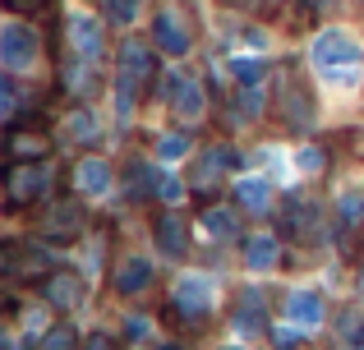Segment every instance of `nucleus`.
<instances>
[{
  "instance_id": "nucleus-1",
  "label": "nucleus",
  "mask_w": 364,
  "mask_h": 350,
  "mask_svg": "<svg viewBox=\"0 0 364 350\" xmlns=\"http://www.w3.org/2000/svg\"><path fill=\"white\" fill-rule=\"evenodd\" d=\"M272 116L282 129H291V134H304V129L314 125V97L309 88H304L300 70H295L291 60L277 65V97H272Z\"/></svg>"
},
{
  "instance_id": "nucleus-2",
  "label": "nucleus",
  "mask_w": 364,
  "mask_h": 350,
  "mask_svg": "<svg viewBox=\"0 0 364 350\" xmlns=\"http://www.w3.org/2000/svg\"><path fill=\"white\" fill-rule=\"evenodd\" d=\"M314 65H318L328 79H355V65H360V46L350 42V33H337V28H328V33L314 42Z\"/></svg>"
},
{
  "instance_id": "nucleus-3",
  "label": "nucleus",
  "mask_w": 364,
  "mask_h": 350,
  "mask_svg": "<svg viewBox=\"0 0 364 350\" xmlns=\"http://www.w3.org/2000/svg\"><path fill=\"white\" fill-rule=\"evenodd\" d=\"M171 318L180 327H189V332H198L213 318V286L203 277H185L176 286V300H171Z\"/></svg>"
},
{
  "instance_id": "nucleus-4",
  "label": "nucleus",
  "mask_w": 364,
  "mask_h": 350,
  "mask_svg": "<svg viewBox=\"0 0 364 350\" xmlns=\"http://www.w3.org/2000/svg\"><path fill=\"white\" fill-rule=\"evenodd\" d=\"M46 189H51V166H46V162H14L5 171V198H9V207L37 203V198H46Z\"/></svg>"
},
{
  "instance_id": "nucleus-5",
  "label": "nucleus",
  "mask_w": 364,
  "mask_h": 350,
  "mask_svg": "<svg viewBox=\"0 0 364 350\" xmlns=\"http://www.w3.org/2000/svg\"><path fill=\"white\" fill-rule=\"evenodd\" d=\"M79 231H83V207H79V198H55V203L46 207V217H42V240L74 244V240H79Z\"/></svg>"
},
{
  "instance_id": "nucleus-6",
  "label": "nucleus",
  "mask_w": 364,
  "mask_h": 350,
  "mask_svg": "<svg viewBox=\"0 0 364 350\" xmlns=\"http://www.w3.org/2000/svg\"><path fill=\"white\" fill-rule=\"evenodd\" d=\"M282 231L286 235H295V240H304V244H318L323 240V217H318V207H314V198H286L282 203Z\"/></svg>"
},
{
  "instance_id": "nucleus-7",
  "label": "nucleus",
  "mask_w": 364,
  "mask_h": 350,
  "mask_svg": "<svg viewBox=\"0 0 364 350\" xmlns=\"http://www.w3.org/2000/svg\"><path fill=\"white\" fill-rule=\"evenodd\" d=\"M231 166H240V153H235V148H226V143L208 148L203 162H198V171L189 175V189H194V194H213V189H217V175L231 171Z\"/></svg>"
},
{
  "instance_id": "nucleus-8",
  "label": "nucleus",
  "mask_w": 364,
  "mask_h": 350,
  "mask_svg": "<svg viewBox=\"0 0 364 350\" xmlns=\"http://www.w3.org/2000/svg\"><path fill=\"white\" fill-rule=\"evenodd\" d=\"M33 55H37V33L33 28H23V23L0 28V60H5L9 70H28Z\"/></svg>"
},
{
  "instance_id": "nucleus-9",
  "label": "nucleus",
  "mask_w": 364,
  "mask_h": 350,
  "mask_svg": "<svg viewBox=\"0 0 364 350\" xmlns=\"http://www.w3.org/2000/svg\"><path fill=\"white\" fill-rule=\"evenodd\" d=\"M161 97L171 102L176 120H198L203 116V88H198L194 79H185V74H171L166 88H161Z\"/></svg>"
},
{
  "instance_id": "nucleus-10",
  "label": "nucleus",
  "mask_w": 364,
  "mask_h": 350,
  "mask_svg": "<svg viewBox=\"0 0 364 350\" xmlns=\"http://www.w3.org/2000/svg\"><path fill=\"white\" fill-rule=\"evenodd\" d=\"M70 46L74 55H79L83 65H97L102 51H107V42H102V23L88 14H70Z\"/></svg>"
},
{
  "instance_id": "nucleus-11",
  "label": "nucleus",
  "mask_w": 364,
  "mask_h": 350,
  "mask_svg": "<svg viewBox=\"0 0 364 350\" xmlns=\"http://www.w3.org/2000/svg\"><path fill=\"white\" fill-rule=\"evenodd\" d=\"M42 295L51 300V309H79V300H83V281H79V272H51V277L42 281Z\"/></svg>"
},
{
  "instance_id": "nucleus-12",
  "label": "nucleus",
  "mask_w": 364,
  "mask_h": 350,
  "mask_svg": "<svg viewBox=\"0 0 364 350\" xmlns=\"http://www.w3.org/2000/svg\"><path fill=\"white\" fill-rule=\"evenodd\" d=\"M152 42H157L166 55H185L189 51V28L180 23V14H157V23H152Z\"/></svg>"
},
{
  "instance_id": "nucleus-13",
  "label": "nucleus",
  "mask_w": 364,
  "mask_h": 350,
  "mask_svg": "<svg viewBox=\"0 0 364 350\" xmlns=\"http://www.w3.org/2000/svg\"><path fill=\"white\" fill-rule=\"evenodd\" d=\"M120 74H129L139 83H152L157 79V60H152V51L143 42H124L120 46Z\"/></svg>"
},
{
  "instance_id": "nucleus-14",
  "label": "nucleus",
  "mask_w": 364,
  "mask_h": 350,
  "mask_svg": "<svg viewBox=\"0 0 364 350\" xmlns=\"http://www.w3.org/2000/svg\"><path fill=\"white\" fill-rule=\"evenodd\" d=\"M74 189H79V194H107L111 189V162L83 157V162L74 166Z\"/></svg>"
},
{
  "instance_id": "nucleus-15",
  "label": "nucleus",
  "mask_w": 364,
  "mask_h": 350,
  "mask_svg": "<svg viewBox=\"0 0 364 350\" xmlns=\"http://www.w3.org/2000/svg\"><path fill=\"white\" fill-rule=\"evenodd\" d=\"M286 314L300 327H318L323 323V300L314 295V290H291V295H286Z\"/></svg>"
},
{
  "instance_id": "nucleus-16",
  "label": "nucleus",
  "mask_w": 364,
  "mask_h": 350,
  "mask_svg": "<svg viewBox=\"0 0 364 350\" xmlns=\"http://www.w3.org/2000/svg\"><path fill=\"white\" fill-rule=\"evenodd\" d=\"M263 327H267V318H263V295H258V290H245V295H240V309H235V332L263 337Z\"/></svg>"
},
{
  "instance_id": "nucleus-17",
  "label": "nucleus",
  "mask_w": 364,
  "mask_h": 350,
  "mask_svg": "<svg viewBox=\"0 0 364 350\" xmlns=\"http://www.w3.org/2000/svg\"><path fill=\"white\" fill-rule=\"evenodd\" d=\"M157 244H161V253H171V258L185 253V217L180 212H161L157 217Z\"/></svg>"
},
{
  "instance_id": "nucleus-18",
  "label": "nucleus",
  "mask_w": 364,
  "mask_h": 350,
  "mask_svg": "<svg viewBox=\"0 0 364 350\" xmlns=\"http://www.w3.org/2000/svg\"><path fill=\"white\" fill-rule=\"evenodd\" d=\"M5 153L14 157V162H42V157H46V134H28V129H14V134L5 138Z\"/></svg>"
},
{
  "instance_id": "nucleus-19",
  "label": "nucleus",
  "mask_w": 364,
  "mask_h": 350,
  "mask_svg": "<svg viewBox=\"0 0 364 350\" xmlns=\"http://www.w3.org/2000/svg\"><path fill=\"white\" fill-rule=\"evenodd\" d=\"M143 286H152V268L143 258H124L116 268V290L120 295H139Z\"/></svg>"
},
{
  "instance_id": "nucleus-20",
  "label": "nucleus",
  "mask_w": 364,
  "mask_h": 350,
  "mask_svg": "<svg viewBox=\"0 0 364 350\" xmlns=\"http://www.w3.org/2000/svg\"><path fill=\"white\" fill-rule=\"evenodd\" d=\"M245 263H249V272H267L277 263V240L272 235H249L245 240Z\"/></svg>"
},
{
  "instance_id": "nucleus-21",
  "label": "nucleus",
  "mask_w": 364,
  "mask_h": 350,
  "mask_svg": "<svg viewBox=\"0 0 364 350\" xmlns=\"http://www.w3.org/2000/svg\"><path fill=\"white\" fill-rule=\"evenodd\" d=\"M235 198H240L245 212H267V207H272V189H267V180H240V185H235Z\"/></svg>"
},
{
  "instance_id": "nucleus-22",
  "label": "nucleus",
  "mask_w": 364,
  "mask_h": 350,
  "mask_svg": "<svg viewBox=\"0 0 364 350\" xmlns=\"http://www.w3.org/2000/svg\"><path fill=\"white\" fill-rule=\"evenodd\" d=\"M9 272L23 281H37L46 272V253L42 249H14V263H9Z\"/></svg>"
},
{
  "instance_id": "nucleus-23",
  "label": "nucleus",
  "mask_w": 364,
  "mask_h": 350,
  "mask_svg": "<svg viewBox=\"0 0 364 350\" xmlns=\"http://www.w3.org/2000/svg\"><path fill=\"white\" fill-rule=\"evenodd\" d=\"M360 222H364V194H346V198H341V222H337L341 244H350V235H355Z\"/></svg>"
},
{
  "instance_id": "nucleus-24",
  "label": "nucleus",
  "mask_w": 364,
  "mask_h": 350,
  "mask_svg": "<svg viewBox=\"0 0 364 350\" xmlns=\"http://www.w3.org/2000/svg\"><path fill=\"white\" fill-rule=\"evenodd\" d=\"M203 226L213 235H240V212H235V207H208Z\"/></svg>"
},
{
  "instance_id": "nucleus-25",
  "label": "nucleus",
  "mask_w": 364,
  "mask_h": 350,
  "mask_svg": "<svg viewBox=\"0 0 364 350\" xmlns=\"http://www.w3.org/2000/svg\"><path fill=\"white\" fill-rule=\"evenodd\" d=\"M231 74L240 83H249V88H258V83L267 79V70H263V60H231Z\"/></svg>"
},
{
  "instance_id": "nucleus-26",
  "label": "nucleus",
  "mask_w": 364,
  "mask_h": 350,
  "mask_svg": "<svg viewBox=\"0 0 364 350\" xmlns=\"http://www.w3.org/2000/svg\"><path fill=\"white\" fill-rule=\"evenodd\" d=\"M70 138H83V143H97V120L88 111H74L70 116Z\"/></svg>"
},
{
  "instance_id": "nucleus-27",
  "label": "nucleus",
  "mask_w": 364,
  "mask_h": 350,
  "mask_svg": "<svg viewBox=\"0 0 364 350\" xmlns=\"http://www.w3.org/2000/svg\"><path fill=\"white\" fill-rule=\"evenodd\" d=\"M337 332H341V341H346V346H360L364 350V314H346L337 323Z\"/></svg>"
},
{
  "instance_id": "nucleus-28",
  "label": "nucleus",
  "mask_w": 364,
  "mask_h": 350,
  "mask_svg": "<svg viewBox=\"0 0 364 350\" xmlns=\"http://www.w3.org/2000/svg\"><path fill=\"white\" fill-rule=\"evenodd\" d=\"M74 346H79V337H74L70 327H51V332L42 337V346H37V350H74Z\"/></svg>"
},
{
  "instance_id": "nucleus-29",
  "label": "nucleus",
  "mask_w": 364,
  "mask_h": 350,
  "mask_svg": "<svg viewBox=\"0 0 364 350\" xmlns=\"http://www.w3.org/2000/svg\"><path fill=\"white\" fill-rule=\"evenodd\" d=\"M107 18L111 23H134L139 18V0H107Z\"/></svg>"
},
{
  "instance_id": "nucleus-30",
  "label": "nucleus",
  "mask_w": 364,
  "mask_h": 350,
  "mask_svg": "<svg viewBox=\"0 0 364 350\" xmlns=\"http://www.w3.org/2000/svg\"><path fill=\"white\" fill-rule=\"evenodd\" d=\"M14 111H18V88L5 79V74H0V120H9Z\"/></svg>"
},
{
  "instance_id": "nucleus-31",
  "label": "nucleus",
  "mask_w": 364,
  "mask_h": 350,
  "mask_svg": "<svg viewBox=\"0 0 364 350\" xmlns=\"http://www.w3.org/2000/svg\"><path fill=\"white\" fill-rule=\"evenodd\" d=\"M161 194V203H176L180 198V180H171V175H157V185H152Z\"/></svg>"
},
{
  "instance_id": "nucleus-32",
  "label": "nucleus",
  "mask_w": 364,
  "mask_h": 350,
  "mask_svg": "<svg viewBox=\"0 0 364 350\" xmlns=\"http://www.w3.org/2000/svg\"><path fill=\"white\" fill-rule=\"evenodd\" d=\"M185 148H189L185 138H161V148H157V153H161V157H166V162H171V157H180V153H185Z\"/></svg>"
},
{
  "instance_id": "nucleus-33",
  "label": "nucleus",
  "mask_w": 364,
  "mask_h": 350,
  "mask_svg": "<svg viewBox=\"0 0 364 350\" xmlns=\"http://www.w3.org/2000/svg\"><path fill=\"white\" fill-rule=\"evenodd\" d=\"M300 166H304V171H318V166H323V153H318V148H304V153H300Z\"/></svg>"
},
{
  "instance_id": "nucleus-34",
  "label": "nucleus",
  "mask_w": 364,
  "mask_h": 350,
  "mask_svg": "<svg viewBox=\"0 0 364 350\" xmlns=\"http://www.w3.org/2000/svg\"><path fill=\"white\" fill-rule=\"evenodd\" d=\"M9 9H14V14H33V9H42L46 0H5Z\"/></svg>"
},
{
  "instance_id": "nucleus-35",
  "label": "nucleus",
  "mask_w": 364,
  "mask_h": 350,
  "mask_svg": "<svg viewBox=\"0 0 364 350\" xmlns=\"http://www.w3.org/2000/svg\"><path fill=\"white\" fill-rule=\"evenodd\" d=\"M226 5H235V9H254V14H258V9L277 5V0H226Z\"/></svg>"
},
{
  "instance_id": "nucleus-36",
  "label": "nucleus",
  "mask_w": 364,
  "mask_h": 350,
  "mask_svg": "<svg viewBox=\"0 0 364 350\" xmlns=\"http://www.w3.org/2000/svg\"><path fill=\"white\" fill-rule=\"evenodd\" d=\"M88 350H111V341H107L102 332H92V337H88Z\"/></svg>"
},
{
  "instance_id": "nucleus-37",
  "label": "nucleus",
  "mask_w": 364,
  "mask_h": 350,
  "mask_svg": "<svg viewBox=\"0 0 364 350\" xmlns=\"http://www.w3.org/2000/svg\"><path fill=\"white\" fill-rule=\"evenodd\" d=\"M14 309V300H9V290H0V314H9Z\"/></svg>"
},
{
  "instance_id": "nucleus-38",
  "label": "nucleus",
  "mask_w": 364,
  "mask_h": 350,
  "mask_svg": "<svg viewBox=\"0 0 364 350\" xmlns=\"http://www.w3.org/2000/svg\"><path fill=\"white\" fill-rule=\"evenodd\" d=\"M0 350H9V341H5V337H0Z\"/></svg>"
},
{
  "instance_id": "nucleus-39",
  "label": "nucleus",
  "mask_w": 364,
  "mask_h": 350,
  "mask_svg": "<svg viewBox=\"0 0 364 350\" xmlns=\"http://www.w3.org/2000/svg\"><path fill=\"white\" fill-rule=\"evenodd\" d=\"M360 295H364V277H360Z\"/></svg>"
},
{
  "instance_id": "nucleus-40",
  "label": "nucleus",
  "mask_w": 364,
  "mask_h": 350,
  "mask_svg": "<svg viewBox=\"0 0 364 350\" xmlns=\"http://www.w3.org/2000/svg\"><path fill=\"white\" fill-rule=\"evenodd\" d=\"M346 350H360V346H346Z\"/></svg>"
}]
</instances>
